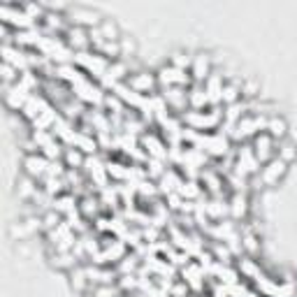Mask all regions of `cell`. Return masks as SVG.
I'll return each mask as SVG.
<instances>
[{
    "label": "cell",
    "mask_w": 297,
    "mask_h": 297,
    "mask_svg": "<svg viewBox=\"0 0 297 297\" xmlns=\"http://www.w3.org/2000/svg\"><path fill=\"white\" fill-rule=\"evenodd\" d=\"M272 146H274V137L267 130H262L260 135L256 137V158L258 161H267L269 156H274Z\"/></svg>",
    "instance_id": "6da1fadb"
},
{
    "label": "cell",
    "mask_w": 297,
    "mask_h": 297,
    "mask_svg": "<svg viewBox=\"0 0 297 297\" xmlns=\"http://www.w3.org/2000/svg\"><path fill=\"white\" fill-rule=\"evenodd\" d=\"M153 77H149L146 72H135L132 77H128L126 79V86L130 88V91H135V93H144V91H149V88H153Z\"/></svg>",
    "instance_id": "7a4b0ae2"
},
{
    "label": "cell",
    "mask_w": 297,
    "mask_h": 297,
    "mask_svg": "<svg viewBox=\"0 0 297 297\" xmlns=\"http://www.w3.org/2000/svg\"><path fill=\"white\" fill-rule=\"evenodd\" d=\"M286 165H288V163H283L281 158H277V156H274L269 165H265V167H262V172H260L262 181H265V184H274V181H277V179H279V176H281L283 172H286Z\"/></svg>",
    "instance_id": "3957f363"
},
{
    "label": "cell",
    "mask_w": 297,
    "mask_h": 297,
    "mask_svg": "<svg viewBox=\"0 0 297 297\" xmlns=\"http://www.w3.org/2000/svg\"><path fill=\"white\" fill-rule=\"evenodd\" d=\"M195 67H193V77H195L197 81H202V79H207V72H209V61H207V56H197L195 61Z\"/></svg>",
    "instance_id": "277c9868"
},
{
    "label": "cell",
    "mask_w": 297,
    "mask_h": 297,
    "mask_svg": "<svg viewBox=\"0 0 297 297\" xmlns=\"http://www.w3.org/2000/svg\"><path fill=\"white\" fill-rule=\"evenodd\" d=\"M230 212H232V216H235V218L244 216V214H246V195H239V193H237V195L232 197Z\"/></svg>",
    "instance_id": "5b68a950"
},
{
    "label": "cell",
    "mask_w": 297,
    "mask_h": 297,
    "mask_svg": "<svg viewBox=\"0 0 297 297\" xmlns=\"http://www.w3.org/2000/svg\"><path fill=\"white\" fill-rule=\"evenodd\" d=\"M221 100L225 102V105H235V102H239V88H237V86H232V84L223 86Z\"/></svg>",
    "instance_id": "8992f818"
},
{
    "label": "cell",
    "mask_w": 297,
    "mask_h": 297,
    "mask_svg": "<svg viewBox=\"0 0 297 297\" xmlns=\"http://www.w3.org/2000/svg\"><path fill=\"white\" fill-rule=\"evenodd\" d=\"M267 132L272 137H283V132H286V123L281 121V119H277V116H272L269 121H267V128H265Z\"/></svg>",
    "instance_id": "52a82bcc"
},
{
    "label": "cell",
    "mask_w": 297,
    "mask_h": 297,
    "mask_svg": "<svg viewBox=\"0 0 297 297\" xmlns=\"http://www.w3.org/2000/svg\"><path fill=\"white\" fill-rule=\"evenodd\" d=\"M65 156H67V165L70 167H79L84 163V156L77 149H65Z\"/></svg>",
    "instance_id": "ba28073f"
}]
</instances>
